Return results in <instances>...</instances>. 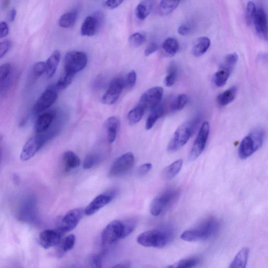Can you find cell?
I'll return each mask as SVG.
<instances>
[{
	"mask_svg": "<svg viewBox=\"0 0 268 268\" xmlns=\"http://www.w3.org/2000/svg\"><path fill=\"white\" fill-rule=\"evenodd\" d=\"M211 46L210 39L205 36L198 38L195 42L193 47V54L195 57L204 55L209 49Z\"/></svg>",
	"mask_w": 268,
	"mask_h": 268,
	"instance_id": "7402d4cb",
	"label": "cell"
},
{
	"mask_svg": "<svg viewBox=\"0 0 268 268\" xmlns=\"http://www.w3.org/2000/svg\"><path fill=\"white\" fill-rule=\"evenodd\" d=\"M116 193L115 192H107L99 195L95 197L85 209L84 214L91 216L100 209L109 204L115 198Z\"/></svg>",
	"mask_w": 268,
	"mask_h": 268,
	"instance_id": "9a60e30c",
	"label": "cell"
},
{
	"mask_svg": "<svg viewBox=\"0 0 268 268\" xmlns=\"http://www.w3.org/2000/svg\"><path fill=\"white\" fill-rule=\"evenodd\" d=\"M164 52L169 56H173L176 54L180 49V44L174 38H168L163 44Z\"/></svg>",
	"mask_w": 268,
	"mask_h": 268,
	"instance_id": "836d02e7",
	"label": "cell"
},
{
	"mask_svg": "<svg viewBox=\"0 0 268 268\" xmlns=\"http://www.w3.org/2000/svg\"><path fill=\"white\" fill-rule=\"evenodd\" d=\"M159 46L157 43L152 42L148 44L145 51V55L149 56L158 51Z\"/></svg>",
	"mask_w": 268,
	"mask_h": 268,
	"instance_id": "816d5d0a",
	"label": "cell"
},
{
	"mask_svg": "<svg viewBox=\"0 0 268 268\" xmlns=\"http://www.w3.org/2000/svg\"><path fill=\"white\" fill-rule=\"evenodd\" d=\"M11 71V65L10 63H6L2 65L0 67V82L7 80L10 75Z\"/></svg>",
	"mask_w": 268,
	"mask_h": 268,
	"instance_id": "f6af8a7d",
	"label": "cell"
},
{
	"mask_svg": "<svg viewBox=\"0 0 268 268\" xmlns=\"http://www.w3.org/2000/svg\"><path fill=\"white\" fill-rule=\"evenodd\" d=\"M219 229V223L213 217L204 220L197 227L185 231L181 238L188 242L205 241L214 237Z\"/></svg>",
	"mask_w": 268,
	"mask_h": 268,
	"instance_id": "6da1fadb",
	"label": "cell"
},
{
	"mask_svg": "<svg viewBox=\"0 0 268 268\" xmlns=\"http://www.w3.org/2000/svg\"><path fill=\"white\" fill-rule=\"evenodd\" d=\"M16 15V11L15 9H13L10 14V20L11 21H13L15 18Z\"/></svg>",
	"mask_w": 268,
	"mask_h": 268,
	"instance_id": "6f0895ef",
	"label": "cell"
},
{
	"mask_svg": "<svg viewBox=\"0 0 268 268\" xmlns=\"http://www.w3.org/2000/svg\"><path fill=\"white\" fill-rule=\"evenodd\" d=\"M75 74L64 71V73L59 79L56 87L59 90H64L72 83Z\"/></svg>",
	"mask_w": 268,
	"mask_h": 268,
	"instance_id": "e575fe53",
	"label": "cell"
},
{
	"mask_svg": "<svg viewBox=\"0 0 268 268\" xmlns=\"http://www.w3.org/2000/svg\"><path fill=\"white\" fill-rule=\"evenodd\" d=\"M250 250L243 248L236 255L229 268H245L247 267Z\"/></svg>",
	"mask_w": 268,
	"mask_h": 268,
	"instance_id": "4316f807",
	"label": "cell"
},
{
	"mask_svg": "<svg viewBox=\"0 0 268 268\" xmlns=\"http://www.w3.org/2000/svg\"><path fill=\"white\" fill-rule=\"evenodd\" d=\"M91 268H101L102 258L100 255L95 254L90 258Z\"/></svg>",
	"mask_w": 268,
	"mask_h": 268,
	"instance_id": "7dc6e473",
	"label": "cell"
},
{
	"mask_svg": "<svg viewBox=\"0 0 268 268\" xmlns=\"http://www.w3.org/2000/svg\"><path fill=\"white\" fill-rule=\"evenodd\" d=\"M189 97L185 94L178 95L171 103V109L174 111L183 109L187 104Z\"/></svg>",
	"mask_w": 268,
	"mask_h": 268,
	"instance_id": "f35d334b",
	"label": "cell"
},
{
	"mask_svg": "<svg viewBox=\"0 0 268 268\" xmlns=\"http://www.w3.org/2000/svg\"><path fill=\"white\" fill-rule=\"evenodd\" d=\"M12 181L16 185H18L20 184L19 176L16 174L12 175Z\"/></svg>",
	"mask_w": 268,
	"mask_h": 268,
	"instance_id": "9f6ffc18",
	"label": "cell"
},
{
	"mask_svg": "<svg viewBox=\"0 0 268 268\" xmlns=\"http://www.w3.org/2000/svg\"><path fill=\"white\" fill-rule=\"evenodd\" d=\"M152 167V164L150 163L143 164L139 167L138 173L141 176L145 175L151 170Z\"/></svg>",
	"mask_w": 268,
	"mask_h": 268,
	"instance_id": "db71d44e",
	"label": "cell"
},
{
	"mask_svg": "<svg viewBox=\"0 0 268 268\" xmlns=\"http://www.w3.org/2000/svg\"><path fill=\"white\" fill-rule=\"evenodd\" d=\"M237 92V87L234 86L219 95L216 100L218 105L220 107H223L232 102L235 99Z\"/></svg>",
	"mask_w": 268,
	"mask_h": 268,
	"instance_id": "603a6c76",
	"label": "cell"
},
{
	"mask_svg": "<svg viewBox=\"0 0 268 268\" xmlns=\"http://www.w3.org/2000/svg\"><path fill=\"white\" fill-rule=\"evenodd\" d=\"M137 79V75L135 71H131L127 75L125 84L129 88H132L135 85Z\"/></svg>",
	"mask_w": 268,
	"mask_h": 268,
	"instance_id": "bcb514c9",
	"label": "cell"
},
{
	"mask_svg": "<svg viewBox=\"0 0 268 268\" xmlns=\"http://www.w3.org/2000/svg\"><path fill=\"white\" fill-rule=\"evenodd\" d=\"M87 63L85 53L79 51H71L66 53L64 59V71L76 74L85 69Z\"/></svg>",
	"mask_w": 268,
	"mask_h": 268,
	"instance_id": "ba28073f",
	"label": "cell"
},
{
	"mask_svg": "<svg viewBox=\"0 0 268 268\" xmlns=\"http://www.w3.org/2000/svg\"><path fill=\"white\" fill-rule=\"evenodd\" d=\"M104 126L106 130L108 142L110 144L114 143L117 139L120 126L119 118L116 117H109L105 121Z\"/></svg>",
	"mask_w": 268,
	"mask_h": 268,
	"instance_id": "44dd1931",
	"label": "cell"
},
{
	"mask_svg": "<svg viewBox=\"0 0 268 268\" xmlns=\"http://www.w3.org/2000/svg\"><path fill=\"white\" fill-rule=\"evenodd\" d=\"M150 111L146 123L145 127L147 130L151 129L156 122L164 115L165 108L162 104H160Z\"/></svg>",
	"mask_w": 268,
	"mask_h": 268,
	"instance_id": "f1b7e54d",
	"label": "cell"
},
{
	"mask_svg": "<svg viewBox=\"0 0 268 268\" xmlns=\"http://www.w3.org/2000/svg\"><path fill=\"white\" fill-rule=\"evenodd\" d=\"M53 136V133H48L38 134L31 138L25 145L20 154L21 161L27 162L32 159L39 149L48 140Z\"/></svg>",
	"mask_w": 268,
	"mask_h": 268,
	"instance_id": "8992f818",
	"label": "cell"
},
{
	"mask_svg": "<svg viewBox=\"0 0 268 268\" xmlns=\"http://www.w3.org/2000/svg\"><path fill=\"white\" fill-rule=\"evenodd\" d=\"M76 243V237L72 234L64 238L60 244L57 251V256L58 258L62 257L66 253L71 251Z\"/></svg>",
	"mask_w": 268,
	"mask_h": 268,
	"instance_id": "f546056e",
	"label": "cell"
},
{
	"mask_svg": "<svg viewBox=\"0 0 268 268\" xmlns=\"http://www.w3.org/2000/svg\"><path fill=\"white\" fill-rule=\"evenodd\" d=\"M177 76V70L176 66L172 64L169 67L168 75L165 78V83L168 87L173 85L176 80Z\"/></svg>",
	"mask_w": 268,
	"mask_h": 268,
	"instance_id": "b9f144b4",
	"label": "cell"
},
{
	"mask_svg": "<svg viewBox=\"0 0 268 268\" xmlns=\"http://www.w3.org/2000/svg\"><path fill=\"white\" fill-rule=\"evenodd\" d=\"M253 23L259 37L263 40H267L268 39V20L267 14L263 7H257Z\"/></svg>",
	"mask_w": 268,
	"mask_h": 268,
	"instance_id": "e0dca14e",
	"label": "cell"
},
{
	"mask_svg": "<svg viewBox=\"0 0 268 268\" xmlns=\"http://www.w3.org/2000/svg\"><path fill=\"white\" fill-rule=\"evenodd\" d=\"M103 21L104 16L101 12L87 16L82 25L81 34L87 37L96 35L103 25Z\"/></svg>",
	"mask_w": 268,
	"mask_h": 268,
	"instance_id": "7c38bea8",
	"label": "cell"
},
{
	"mask_svg": "<svg viewBox=\"0 0 268 268\" xmlns=\"http://www.w3.org/2000/svg\"><path fill=\"white\" fill-rule=\"evenodd\" d=\"M61 59V53L59 51H55L46 62L47 66V74L49 78H52L55 74Z\"/></svg>",
	"mask_w": 268,
	"mask_h": 268,
	"instance_id": "d4e9b609",
	"label": "cell"
},
{
	"mask_svg": "<svg viewBox=\"0 0 268 268\" xmlns=\"http://www.w3.org/2000/svg\"><path fill=\"white\" fill-rule=\"evenodd\" d=\"M238 59V56L236 53L228 54L226 56L224 62H223L221 66L226 67V69L233 72Z\"/></svg>",
	"mask_w": 268,
	"mask_h": 268,
	"instance_id": "7bdbcfd3",
	"label": "cell"
},
{
	"mask_svg": "<svg viewBox=\"0 0 268 268\" xmlns=\"http://www.w3.org/2000/svg\"><path fill=\"white\" fill-rule=\"evenodd\" d=\"M84 213V211L80 208L70 210L62 218L56 229L63 234L71 232L79 225Z\"/></svg>",
	"mask_w": 268,
	"mask_h": 268,
	"instance_id": "8fae6325",
	"label": "cell"
},
{
	"mask_svg": "<svg viewBox=\"0 0 268 268\" xmlns=\"http://www.w3.org/2000/svg\"><path fill=\"white\" fill-rule=\"evenodd\" d=\"M11 42L5 40L0 43V58L2 59L8 52L11 47Z\"/></svg>",
	"mask_w": 268,
	"mask_h": 268,
	"instance_id": "c3c4849f",
	"label": "cell"
},
{
	"mask_svg": "<svg viewBox=\"0 0 268 268\" xmlns=\"http://www.w3.org/2000/svg\"><path fill=\"white\" fill-rule=\"evenodd\" d=\"M9 4V2L8 1L4 2L2 5L3 8L5 9L7 8V7L8 6Z\"/></svg>",
	"mask_w": 268,
	"mask_h": 268,
	"instance_id": "680465c9",
	"label": "cell"
},
{
	"mask_svg": "<svg viewBox=\"0 0 268 268\" xmlns=\"http://www.w3.org/2000/svg\"><path fill=\"white\" fill-rule=\"evenodd\" d=\"M192 29V27L191 24L186 23L178 27L177 32L182 36H186L191 32Z\"/></svg>",
	"mask_w": 268,
	"mask_h": 268,
	"instance_id": "681fc988",
	"label": "cell"
},
{
	"mask_svg": "<svg viewBox=\"0 0 268 268\" xmlns=\"http://www.w3.org/2000/svg\"><path fill=\"white\" fill-rule=\"evenodd\" d=\"M153 6L152 1H143L136 8V16L140 20H144L151 13Z\"/></svg>",
	"mask_w": 268,
	"mask_h": 268,
	"instance_id": "1f68e13d",
	"label": "cell"
},
{
	"mask_svg": "<svg viewBox=\"0 0 268 268\" xmlns=\"http://www.w3.org/2000/svg\"><path fill=\"white\" fill-rule=\"evenodd\" d=\"M257 7L253 2H249L245 9V19L248 25L250 26L253 23L256 14Z\"/></svg>",
	"mask_w": 268,
	"mask_h": 268,
	"instance_id": "60d3db41",
	"label": "cell"
},
{
	"mask_svg": "<svg viewBox=\"0 0 268 268\" xmlns=\"http://www.w3.org/2000/svg\"><path fill=\"white\" fill-rule=\"evenodd\" d=\"M163 95V87H151L142 96L139 104L143 106L145 109L151 110L161 104Z\"/></svg>",
	"mask_w": 268,
	"mask_h": 268,
	"instance_id": "5bb4252c",
	"label": "cell"
},
{
	"mask_svg": "<svg viewBox=\"0 0 268 268\" xmlns=\"http://www.w3.org/2000/svg\"><path fill=\"white\" fill-rule=\"evenodd\" d=\"M124 1L122 0H108L104 2V6L109 9H115L119 7Z\"/></svg>",
	"mask_w": 268,
	"mask_h": 268,
	"instance_id": "f907efd6",
	"label": "cell"
},
{
	"mask_svg": "<svg viewBox=\"0 0 268 268\" xmlns=\"http://www.w3.org/2000/svg\"><path fill=\"white\" fill-rule=\"evenodd\" d=\"M58 98V94L54 87H51L44 91L34 106V113L39 114L50 108Z\"/></svg>",
	"mask_w": 268,
	"mask_h": 268,
	"instance_id": "2e32d148",
	"label": "cell"
},
{
	"mask_svg": "<svg viewBox=\"0 0 268 268\" xmlns=\"http://www.w3.org/2000/svg\"><path fill=\"white\" fill-rule=\"evenodd\" d=\"M210 130V124L208 122H205L201 126L191 149L189 157L190 161L196 160L203 153L206 146Z\"/></svg>",
	"mask_w": 268,
	"mask_h": 268,
	"instance_id": "30bf717a",
	"label": "cell"
},
{
	"mask_svg": "<svg viewBox=\"0 0 268 268\" xmlns=\"http://www.w3.org/2000/svg\"><path fill=\"white\" fill-rule=\"evenodd\" d=\"M135 157L132 152H126L117 159L111 165L108 176L111 177H118L127 173L133 167Z\"/></svg>",
	"mask_w": 268,
	"mask_h": 268,
	"instance_id": "9c48e42d",
	"label": "cell"
},
{
	"mask_svg": "<svg viewBox=\"0 0 268 268\" xmlns=\"http://www.w3.org/2000/svg\"><path fill=\"white\" fill-rule=\"evenodd\" d=\"M9 33V28L6 21H2L0 24V38L7 37Z\"/></svg>",
	"mask_w": 268,
	"mask_h": 268,
	"instance_id": "f5cc1de1",
	"label": "cell"
},
{
	"mask_svg": "<svg viewBox=\"0 0 268 268\" xmlns=\"http://www.w3.org/2000/svg\"><path fill=\"white\" fill-rule=\"evenodd\" d=\"M232 72L221 66L219 70L217 72L213 77L214 84L218 87H222L226 85L229 80Z\"/></svg>",
	"mask_w": 268,
	"mask_h": 268,
	"instance_id": "4dcf8cb0",
	"label": "cell"
},
{
	"mask_svg": "<svg viewBox=\"0 0 268 268\" xmlns=\"http://www.w3.org/2000/svg\"><path fill=\"white\" fill-rule=\"evenodd\" d=\"M100 161V156L99 154L91 153L88 154L84 160L83 168L90 169L96 166Z\"/></svg>",
	"mask_w": 268,
	"mask_h": 268,
	"instance_id": "ab89813d",
	"label": "cell"
},
{
	"mask_svg": "<svg viewBox=\"0 0 268 268\" xmlns=\"http://www.w3.org/2000/svg\"><path fill=\"white\" fill-rule=\"evenodd\" d=\"M125 84L123 78L117 77L111 80L108 88L101 99V102L106 105H113L119 99Z\"/></svg>",
	"mask_w": 268,
	"mask_h": 268,
	"instance_id": "4fadbf2b",
	"label": "cell"
},
{
	"mask_svg": "<svg viewBox=\"0 0 268 268\" xmlns=\"http://www.w3.org/2000/svg\"><path fill=\"white\" fill-rule=\"evenodd\" d=\"M145 110V108L140 104L130 110L127 116L129 124L135 125L138 123L143 118Z\"/></svg>",
	"mask_w": 268,
	"mask_h": 268,
	"instance_id": "d6a6232c",
	"label": "cell"
},
{
	"mask_svg": "<svg viewBox=\"0 0 268 268\" xmlns=\"http://www.w3.org/2000/svg\"><path fill=\"white\" fill-rule=\"evenodd\" d=\"M197 123L198 119H195L178 126L168 145V152H174L185 146L191 138Z\"/></svg>",
	"mask_w": 268,
	"mask_h": 268,
	"instance_id": "277c9868",
	"label": "cell"
},
{
	"mask_svg": "<svg viewBox=\"0 0 268 268\" xmlns=\"http://www.w3.org/2000/svg\"><path fill=\"white\" fill-rule=\"evenodd\" d=\"M177 1H162L159 5V11L161 15L165 16L171 13L180 5Z\"/></svg>",
	"mask_w": 268,
	"mask_h": 268,
	"instance_id": "d590c367",
	"label": "cell"
},
{
	"mask_svg": "<svg viewBox=\"0 0 268 268\" xmlns=\"http://www.w3.org/2000/svg\"><path fill=\"white\" fill-rule=\"evenodd\" d=\"M78 17L76 10H71L64 13L59 19V25L64 29L71 28L74 26Z\"/></svg>",
	"mask_w": 268,
	"mask_h": 268,
	"instance_id": "484cf974",
	"label": "cell"
},
{
	"mask_svg": "<svg viewBox=\"0 0 268 268\" xmlns=\"http://www.w3.org/2000/svg\"><path fill=\"white\" fill-rule=\"evenodd\" d=\"M63 161L66 171L77 168L80 165L78 156L73 151H68L63 153Z\"/></svg>",
	"mask_w": 268,
	"mask_h": 268,
	"instance_id": "cb8c5ba5",
	"label": "cell"
},
{
	"mask_svg": "<svg viewBox=\"0 0 268 268\" xmlns=\"http://www.w3.org/2000/svg\"><path fill=\"white\" fill-rule=\"evenodd\" d=\"M47 66L46 62L40 61L36 63L33 66V74L35 77L38 78L44 73L47 74Z\"/></svg>",
	"mask_w": 268,
	"mask_h": 268,
	"instance_id": "ee69618b",
	"label": "cell"
},
{
	"mask_svg": "<svg viewBox=\"0 0 268 268\" xmlns=\"http://www.w3.org/2000/svg\"><path fill=\"white\" fill-rule=\"evenodd\" d=\"M177 191L167 190L156 196L150 206V212L154 216H159L165 212L176 198Z\"/></svg>",
	"mask_w": 268,
	"mask_h": 268,
	"instance_id": "52a82bcc",
	"label": "cell"
},
{
	"mask_svg": "<svg viewBox=\"0 0 268 268\" xmlns=\"http://www.w3.org/2000/svg\"><path fill=\"white\" fill-rule=\"evenodd\" d=\"M199 263V260L195 257H191L178 261L169 265L167 268H194Z\"/></svg>",
	"mask_w": 268,
	"mask_h": 268,
	"instance_id": "8d00e7d4",
	"label": "cell"
},
{
	"mask_svg": "<svg viewBox=\"0 0 268 268\" xmlns=\"http://www.w3.org/2000/svg\"><path fill=\"white\" fill-rule=\"evenodd\" d=\"M183 161L178 160L167 166L163 171V176L166 180H171L180 172L183 167Z\"/></svg>",
	"mask_w": 268,
	"mask_h": 268,
	"instance_id": "83f0119b",
	"label": "cell"
},
{
	"mask_svg": "<svg viewBox=\"0 0 268 268\" xmlns=\"http://www.w3.org/2000/svg\"><path fill=\"white\" fill-rule=\"evenodd\" d=\"M130 263L126 261L115 265L110 268H130Z\"/></svg>",
	"mask_w": 268,
	"mask_h": 268,
	"instance_id": "11a10c76",
	"label": "cell"
},
{
	"mask_svg": "<svg viewBox=\"0 0 268 268\" xmlns=\"http://www.w3.org/2000/svg\"><path fill=\"white\" fill-rule=\"evenodd\" d=\"M33 199L32 198L28 199L20 208L19 218L21 220L32 223L36 221V205Z\"/></svg>",
	"mask_w": 268,
	"mask_h": 268,
	"instance_id": "d6986e66",
	"label": "cell"
},
{
	"mask_svg": "<svg viewBox=\"0 0 268 268\" xmlns=\"http://www.w3.org/2000/svg\"><path fill=\"white\" fill-rule=\"evenodd\" d=\"M63 235L57 229L44 230L39 234V244L44 249L56 247L60 243Z\"/></svg>",
	"mask_w": 268,
	"mask_h": 268,
	"instance_id": "ac0fdd59",
	"label": "cell"
},
{
	"mask_svg": "<svg viewBox=\"0 0 268 268\" xmlns=\"http://www.w3.org/2000/svg\"><path fill=\"white\" fill-rule=\"evenodd\" d=\"M264 133L261 129H256L251 132L241 141L238 148V156L245 160L257 151L262 146Z\"/></svg>",
	"mask_w": 268,
	"mask_h": 268,
	"instance_id": "3957f363",
	"label": "cell"
},
{
	"mask_svg": "<svg viewBox=\"0 0 268 268\" xmlns=\"http://www.w3.org/2000/svg\"><path fill=\"white\" fill-rule=\"evenodd\" d=\"M147 40L146 34L137 32L131 35L129 37V43L132 48H139L143 46Z\"/></svg>",
	"mask_w": 268,
	"mask_h": 268,
	"instance_id": "74e56055",
	"label": "cell"
},
{
	"mask_svg": "<svg viewBox=\"0 0 268 268\" xmlns=\"http://www.w3.org/2000/svg\"><path fill=\"white\" fill-rule=\"evenodd\" d=\"M55 118L52 111L40 115L35 125V131L37 134L46 133L48 131Z\"/></svg>",
	"mask_w": 268,
	"mask_h": 268,
	"instance_id": "ffe728a7",
	"label": "cell"
},
{
	"mask_svg": "<svg viewBox=\"0 0 268 268\" xmlns=\"http://www.w3.org/2000/svg\"><path fill=\"white\" fill-rule=\"evenodd\" d=\"M171 235L165 231L152 230L141 234L138 242L144 247L163 248L169 242Z\"/></svg>",
	"mask_w": 268,
	"mask_h": 268,
	"instance_id": "5b68a950",
	"label": "cell"
},
{
	"mask_svg": "<svg viewBox=\"0 0 268 268\" xmlns=\"http://www.w3.org/2000/svg\"><path fill=\"white\" fill-rule=\"evenodd\" d=\"M135 227L136 223L133 221L123 222L116 220L111 221L102 232V243L104 245L113 244L120 239L126 238Z\"/></svg>",
	"mask_w": 268,
	"mask_h": 268,
	"instance_id": "7a4b0ae2",
	"label": "cell"
}]
</instances>
